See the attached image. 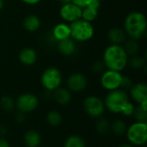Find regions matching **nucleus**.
Returning a JSON list of instances; mask_svg holds the SVG:
<instances>
[{
  "label": "nucleus",
  "mask_w": 147,
  "mask_h": 147,
  "mask_svg": "<svg viewBox=\"0 0 147 147\" xmlns=\"http://www.w3.org/2000/svg\"><path fill=\"white\" fill-rule=\"evenodd\" d=\"M123 44H124L123 48L128 56H133L138 54L140 49V44L138 42V40L128 38L126 40V42Z\"/></svg>",
  "instance_id": "obj_22"
},
{
  "label": "nucleus",
  "mask_w": 147,
  "mask_h": 147,
  "mask_svg": "<svg viewBox=\"0 0 147 147\" xmlns=\"http://www.w3.org/2000/svg\"><path fill=\"white\" fill-rule=\"evenodd\" d=\"M90 1L91 0H72L71 2L77 4L78 6H79L80 8H84L90 4Z\"/></svg>",
  "instance_id": "obj_33"
},
{
  "label": "nucleus",
  "mask_w": 147,
  "mask_h": 147,
  "mask_svg": "<svg viewBox=\"0 0 147 147\" xmlns=\"http://www.w3.org/2000/svg\"><path fill=\"white\" fill-rule=\"evenodd\" d=\"M8 133V128L5 125L0 124V138H4Z\"/></svg>",
  "instance_id": "obj_34"
},
{
  "label": "nucleus",
  "mask_w": 147,
  "mask_h": 147,
  "mask_svg": "<svg viewBox=\"0 0 147 147\" xmlns=\"http://www.w3.org/2000/svg\"><path fill=\"white\" fill-rule=\"evenodd\" d=\"M0 107L4 112H12L16 108V101L9 95H4L0 99Z\"/></svg>",
  "instance_id": "obj_26"
},
{
  "label": "nucleus",
  "mask_w": 147,
  "mask_h": 147,
  "mask_svg": "<svg viewBox=\"0 0 147 147\" xmlns=\"http://www.w3.org/2000/svg\"><path fill=\"white\" fill-rule=\"evenodd\" d=\"M133 116L138 122H147V111L144 110L140 106L135 107Z\"/></svg>",
  "instance_id": "obj_28"
},
{
  "label": "nucleus",
  "mask_w": 147,
  "mask_h": 147,
  "mask_svg": "<svg viewBox=\"0 0 147 147\" xmlns=\"http://www.w3.org/2000/svg\"><path fill=\"white\" fill-rule=\"evenodd\" d=\"M38 106V97L31 93H23L20 94L16 101V107L17 110L25 114L34 112Z\"/></svg>",
  "instance_id": "obj_9"
},
{
  "label": "nucleus",
  "mask_w": 147,
  "mask_h": 147,
  "mask_svg": "<svg viewBox=\"0 0 147 147\" xmlns=\"http://www.w3.org/2000/svg\"><path fill=\"white\" fill-rule=\"evenodd\" d=\"M89 5L93 7V8H96V9L99 10V8L101 6V0H91Z\"/></svg>",
  "instance_id": "obj_35"
},
{
  "label": "nucleus",
  "mask_w": 147,
  "mask_h": 147,
  "mask_svg": "<svg viewBox=\"0 0 147 147\" xmlns=\"http://www.w3.org/2000/svg\"><path fill=\"white\" fill-rule=\"evenodd\" d=\"M123 29L127 37L135 40L141 39L146 33L147 20L146 15L140 11L129 12L124 19Z\"/></svg>",
  "instance_id": "obj_2"
},
{
  "label": "nucleus",
  "mask_w": 147,
  "mask_h": 147,
  "mask_svg": "<svg viewBox=\"0 0 147 147\" xmlns=\"http://www.w3.org/2000/svg\"><path fill=\"white\" fill-rule=\"evenodd\" d=\"M133 81L130 77L128 76H122V79H121V88L124 89V90H127V89H130V88L132 87L133 85Z\"/></svg>",
  "instance_id": "obj_31"
},
{
  "label": "nucleus",
  "mask_w": 147,
  "mask_h": 147,
  "mask_svg": "<svg viewBox=\"0 0 147 147\" xmlns=\"http://www.w3.org/2000/svg\"><path fill=\"white\" fill-rule=\"evenodd\" d=\"M105 69H106V68H105L102 61H96L94 63H92L91 70L95 74H102Z\"/></svg>",
  "instance_id": "obj_29"
},
{
  "label": "nucleus",
  "mask_w": 147,
  "mask_h": 147,
  "mask_svg": "<svg viewBox=\"0 0 147 147\" xmlns=\"http://www.w3.org/2000/svg\"><path fill=\"white\" fill-rule=\"evenodd\" d=\"M127 65L134 69H142L146 67V60L142 55L137 54L133 56H129Z\"/></svg>",
  "instance_id": "obj_23"
},
{
  "label": "nucleus",
  "mask_w": 147,
  "mask_h": 147,
  "mask_svg": "<svg viewBox=\"0 0 147 147\" xmlns=\"http://www.w3.org/2000/svg\"><path fill=\"white\" fill-rule=\"evenodd\" d=\"M127 140L133 146H142L146 144L147 141V123L146 122H134L127 126L126 134Z\"/></svg>",
  "instance_id": "obj_6"
},
{
  "label": "nucleus",
  "mask_w": 147,
  "mask_h": 147,
  "mask_svg": "<svg viewBox=\"0 0 147 147\" xmlns=\"http://www.w3.org/2000/svg\"><path fill=\"white\" fill-rule=\"evenodd\" d=\"M3 5H4V1L3 0H0V11L3 10Z\"/></svg>",
  "instance_id": "obj_40"
},
{
  "label": "nucleus",
  "mask_w": 147,
  "mask_h": 147,
  "mask_svg": "<svg viewBox=\"0 0 147 147\" xmlns=\"http://www.w3.org/2000/svg\"><path fill=\"white\" fill-rule=\"evenodd\" d=\"M87 77L83 73H73L66 80V87L71 93H81L87 88Z\"/></svg>",
  "instance_id": "obj_11"
},
{
  "label": "nucleus",
  "mask_w": 147,
  "mask_h": 147,
  "mask_svg": "<svg viewBox=\"0 0 147 147\" xmlns=\"http://www.w3.org/2000/svg\"><path fill=\"white\" fill-rule=\"evenodd\" d=\"M0 147H10L9 143L4 138H0Z\"/></svg>",
  "instance_id": "obj_37"
},
{
  "label": "nucleus",
  "mask_w": 147,
  "mask_h": 147,
  "mask_svg": "<svg viewBox=\"0 0 147 147\" xmlns=\"http://www.w3.org/2000/svg\"><path fill=\"white\" fill-rule=\"evenodd\" d=\"M110 128V123L108 120L104 118H98V120L96 123V130L100 134H106L109 133Z\"/></svg>",
  "instance_id": "obj_27"
},
{
  "label": "nucleus",
  "mask_w": 147,
  "mask_h": 147,
  "mask_svg": "<svg viewBox=\"0 0 147 147\" xmlns=\"http://www.w3.org/2000/svg\"><path fill=\"white\" fill-rule=\"evenodd\" d=\"M83 108L90 117L95 119L102 117L106 110L103 100L96 95L86 97L83 102Z\"/></svg>",
  "instance_id": "obj_7"
},
{
  "label": "nucleus",
  "mask_w": 147,
  "mask_h": 147,
  "mask_svg": "<svg viewBox=\"0 0 147 147\" xmlns=\"http://www.w3.org/2000/svg\"><path fill=\"white\" fill-rule=\"evenodd\" d=\"M40 141V134L35 130H28L23 136V142L27 147H38Z\"/></svg>",
  "instance_id": "obj_19"
},
{
  "label": "nucleus",
  "mask_w": 147,
  "mask_h": 147,
  "mask_svg": "<svg viewBox=\"0 0 147 147\" xmlns=\"http://www.w3.org/2000/svg\"><path fill=\"white\" fill-rule=\"evenodd\" d=\"M23 28L28 32H35L40 29L41 22L39 16L34 14L28 15L22 22Z\"/></svg>",
  "instance_id": "obj_18"
},
{
  "label": "nucleus",
  "mask_w": 147,
  "mask_h": 147,
  "mask_svg": "<svg viewBox=\"0 0 147 147\" xmlns=\"http://www.w3.org/2000/svg\"><path fill=\"white\" fill-rule=\"evenodd\" d=\"M127 129V126L126 122L123 120L117 119L110 124L109 131H111L113 134L117 137H122L126 134Z\"/></svg>",
  "instance_id": "obj_20"
},
{
  "label": "nucleus",
  "mask_w": 147,
  "mask_h": 147,
  "mask_svg": "<svg viewBox=\"0 0 147 147\" xmlns=\"http://www.w3.org/2000/svg\"><path fill=\"white\" fill-rule=\"evenodd\" d=\"M53 38L56 40V42L66 39L71 37V29L70 24L67 23H57L51 32Z\"/></svg>",
  "instance_id": "obj_17"
},
{
  "label": "nucleus",
  "mask_w": 147,
  "mask_h": 147,
  "mask_svg": "<svg viewBox=\"0 0 147 147\" xmlns=\"http://www.w3.org/2000/svg\"><path fill=\"white\" fill-rule=\"evenodd\" d=\"M70 24L71 38L76 42H85L93 38L95 35V28L92 23L79 18Z\"/></svg>",
  "instance_id": "obj_4"
},
{
  "label": "nucleus",
  "mask_w": 147,
  "mask_h": 147,
  "mask_svg": "<svg viewBox=\"0 0 147 147\" xmlns=\"http://www.w3.org/2000/svg\"><path fill=\"white\" fill-rule=\"evenodd\" d=\"M38 147H40V146H38Z\"/></svg>",
  "instance_id": "obj_41"
},
{
  "label": "nucleus",
  "mask_w": 147,
  "mask_h": 147,
  "mask_svg": "<svg viewBox=\"0 0 147 147\" xmlns=\"http://www.w3.org/2000/svg\"><path fill=\"white\" fill-rule=\"evenodd\" d=\"M81 14L82 8L72 2L62 4L59 9V16L61 19L67 23H71L81 18Z\"/></svg>",
  "instance_id": "obj_10"
},
{
  "label": "nucleus",
  "mask_w": 147,
  "mask_h": 147,
  "mask_svg": "<svg viewBox=\"0 0 147 147\" xmlns=\"http://www.w3.org/2000/svg\"><path fill=\"white\" fill-rule=\"evenodd\" d=\"M98 12H99L98 9H96V8H93V7L88 5L84 8H82L81 18L87 22L92 23L93 21H95L97 18Z\"/></svg>",
  "instance_id": "obj_21"
},
{
  "label": "nucleus",
  "mask_w": 147,
  "mask_h": 147,
  "mask_svg": "<svg viewBox=\"0 0 147 147\" xmlns=\"http://www.w3.org/2000/svg\"><path fill=\"white\" fill-rule=\"evenodd\" d=\"M72 0H59V2L62 3V4H64V3H71Z\"/></svg>",
  "instance_id": "obj_39"
},
{
  "label": "nucleus",
  "mask_w": 147,
  "mask_h": 147,
  "mask_svg": "<svg viewBox=\"0 0 147 147\" xmlns=\"http://www.w3.org/2000/svg\"><path fill=\"white\" fill-rule=\"evenodd\" d=\"M63 75L61 71L56 67L47 68L40 75V84L47 91L53 92L61 87Z\"/></svg>",
  "instance_id": "obj_5"
},
{
  "label": "nucleus",
  "mask_w": 147,
  "mask_h": 147,
  "mask_svg": "<svg viewBox=\"0 0 147 147\" xmlns=\"http://www.w3.org/2000/svg\"><path fill=\"white\" fill-rule=\"evenodd\" d=\"M58 51L64 56H71L73 55L78 49L77 42L71 37L57 42Z\"/></svg>",
  "instance_id": "obj_13"
},
{
  "label": "nucleus",
  "mask_w": 147,
  "mask_h": 147,
  "mask_svg": "<svg viewBox=\"0 0 147 147\" xmlns=\"http://www.w3.org/2000/svg\"><path fill=\"white\" fill-rule=\"evenodd\" d=\"M52 98L60 106L68 105L72 98L71 92L65 88H58L54 91L52 92Z\"/></svg>",
  "instance_id": "obj_15"
},
{
  "label": "nucleus",
  "mask_w": 147,
  "mask_h": 147,
  "mask_svg": "<svg viewBox=\"0 0 147 147\" xmlns=\"http://www.w3.org/2000/svg\"><path fill=\"white\" fill-rule=\"evenodd\" d=\"M19 62L24 66H33L38 59V54L33 48L27 47L22 49L18 55Z\"/></svg>",
  "instance_id": "obj_14"
},
{
  "label": "nucleus",
  "mask_w": 147,
  "mask_h": 147,
  "mask_svg": "<svg viewBox=\"0 0 147 147\" xmlns=\"http://www.w3.org/2000/svg\"><path fill=\"white\" fill-rule=\"evenodd\" d=\"M118 147H134V146H133V145H131V144L129 143V144H123V145H121V146H119Z\"/></svg>",
  "instance_id": "obj_38"
},
{
  "label": "nucleus",
  "mask_w": 147,
  "mask_h": 147,
  "mask_svg": "<svg viewBox=\"0 0 147 147\" xmlns=\"http://www.w3.org/2000/svg\"><path fill=\"white\" fill-rule=\"evenodd\" d=\"M128 101L129 95L122 88L109 91L103 100L105 108L112 113H121Z\"/></svg>",
  "instance_id": "obj_3"
},
{
  "label": "nucleus",
  "mask_w": 147,
  "mask_h": 147,
  "mask_svg": "<svg viewBox=\"0 0 147 147\" xmlns=\"http://www.w3.org/2000/svg\"><path fill=\"white\" fill-rule=\"evenodd\" d=\"M108 40L111 42V44H123L127 39V36L123 29V28L120 27H113L109 29L107 33Z\"/></svg>",
  "instance_id": "obj_16"
},
{
  "label": "nucleus",
  "mask_w": 147,
  "mask_h": 147,
  "mask_svg": "<svg viewBox=\"0 0 147 147\" xmlns=\"http://www.w3.org/2000/svg\"><path fill=\"white\" fill-rule=\"evenodd\" d=\"M15 121L17 124H23L26 121V114L18 111V113L15 116Z\"/></svg>",
  "instance_id": "obj_32"
},
{
  "label": "nucleus",
  "mask_w": 147,
  "mask_h": 147,
  "mask_svg": "<svg viewBox=\"0 0 147 147\" xmlns=\"http://www.w3.org/2000/svg\"><path fill=\"white\" fill-rule=\"evenodd\" d=\"M47 122L51 126H58L62 122V115L56 110H52L47 113L46 116Z\"/></svg>",
  "instance_id": "obj_25"
},
{
  "label": "nucleus",
  "mask_w": 147,
  "mask_h": 147,
  "mask_svg": "<svg viewBox=\"0 0 147 147\" xmlns=\"http://www.w3.org/2000/svg\"><path fill=\"white\" fill-rule=\"evenodd\" d=\"M134 109H135V106L131 101H128L127 103V105L124 107V108L122 109L121 113H122L123 115H125L127 117H130V116H133Z\"/></svg>",
  "instance_id": "obj_30"
},
{
  "label": "nucleus",
  "mask_w": 147,
  "mask_h": 147,
  "mask_svg": "<svg viewBox=\"0 0 147 147\" xmlns=\"http://www.w3.org/2000/svg\"><path fill=\"white\" fill-rule=\"evenodd\" d=\"M21 1L28 5H35V4H38L39 3H40L41 0H21Z\"/></svg>",
  "instance_id": "obj_36"
},
{
  "label": "nucleus",
  "mask_w": 147,
  "mask_h": 147,
  "mask_svg": "<svg viewBox=\"0 0 147 147\" xmlns=\"http://www.w3.org/2000/svg\"><path fill=\"white\" fill-rule=\"evenodd\" d=\"M122 76L123 75H121V72L105 69L100 77L101 86L108 92L121 88Z\"/></svg>",
  "instance_id": "obj_8"
},
{
  "label": "nucleus",
  "mask_w": 147,
  "mask_h": 147,
  "mask_svg": "<svg viewBox=\"0 0 147 147\" xmlns=\"http://www.w3.org/2000/svg\"><path fill=\"white\" fill-rule=\"evenodd\" d=\"M131 98L138 104L147 100V85L145 82H137L129 89Z\"/></svg>",
  "instance_id": "obj_12"
},
{
  "label": "nucleus",
  "mask_w": 147,
  "mask_h": 147,
  "mask_svg": "<svg viewBox=\"0 0 147 147\" xmlns=\"http://www.w3.org/2000/svg\"><path fill=\"white\" fill-rule=\"evenodd\" d=\"M129 56L122 45L110 44L103 51L102 62L106 69L121 72L128 65Z\"/></svg>",
  "instance_id": "obj_1"
},
{
  "label": "nucleus",
  "mask_w": 147,
  "mask_h": 147,
  "mask_svg": "<svg viewBox=\"0 0 147 147\" xmlns=\"http://www.w3.org/2000/svg\"><path fill=\"white\" fill-rule=\"evenodd\" d=\"M64 147H86V142L79 135H71L65 140Z\"/></svg>",
  "instance_id": "obj_24"
}]
</instances>
